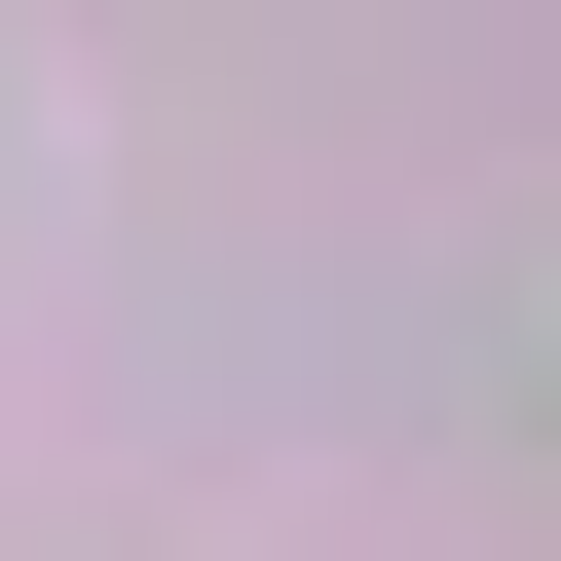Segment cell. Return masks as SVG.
Segmentation results:
<instances>
[]
</instances>
